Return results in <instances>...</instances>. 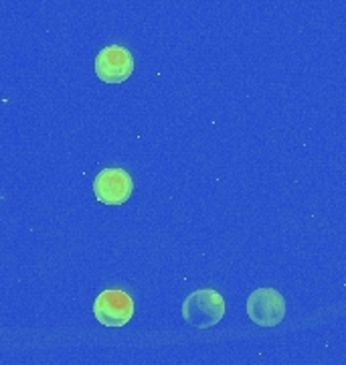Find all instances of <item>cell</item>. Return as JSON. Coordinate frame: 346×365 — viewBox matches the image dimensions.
Instances as JSON below:
<instances>
[{"mask_svg":"<svg viewBox=\"0 0 346 365\" xmlns=\"http://www.w3.org/2000/svg\"><path fill=\"white\" fill-rule=\"evenodd\" d=\"M182 317L189 325L196 329H211L219 325L225 317V300L217 290H196L182 302Z\"/></svg>","mask_w":346,"mask_h":365,"instance_id":"1","label":"cell"},{"mask_svg":"<svg viewBox=\"0 0 346 365\" xmlns=\"http://www.w3.org/2000/svg\"><path fill=\"white\" fill-rule=\"evenodd\" d=\"M134 300L128 292L120 288H108L98 294L93 302V314L98 323L103 327H124L128 325L134 317Z\"/></svg>","mask_w":346,"mask_h":365,"instance_id":"2","label":"cell"},{"mask_svg":"<svg viewBox=\"0 0 346 365\" xmlns=\"http://www.w3.org/2000/svg\"><path fill=\"white\" fill-rule=\"evenodd\" d=\"M134 57L122 45H108L95 57V76L103 83H122L134 73Z\"/></svg>","mask_w":346,"mask_h":365,"instance_id":"3","label":"cell"},{"mask_svg":"<svg viewBox=\"0 0 346 365\" xmlns=\"http://www.w3.org/2000/svg\"><path fill=\"white\" fill-rule=\"evenodd\" d=\"M247 314L259 327L280 325L285 317V300L276 288H257L247 299Z\"/></svg>","mask_w":346,"mask_h":365,"instance_id":"4","label":"cell"},{"mask_svg":"<svg viewBox=\"0 0 346 365\" xmlns=\"http://www.w3.org/2000/svg\"><path fill=\"white\" fill-rule=\"evenodd\" d=\"M93 193L103 205H124L134 193V181L128 170L103 169L93 181Z\"/></svg>","mask_w":346,"mask_h":365,"instance_id":"5","label":"cell"}]
</instances>
